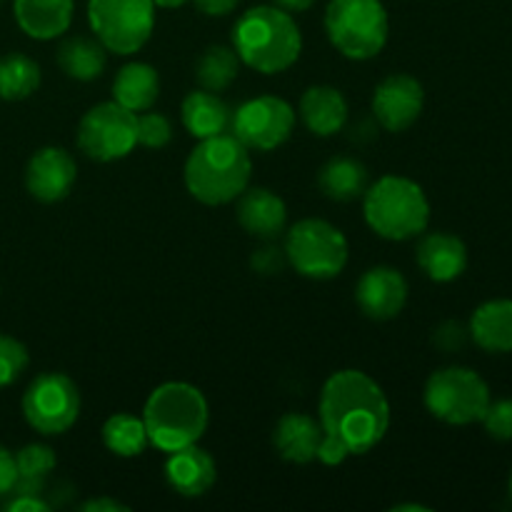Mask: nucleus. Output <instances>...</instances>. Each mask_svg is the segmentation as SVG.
Masks as SVG:
<instances>
[{
	"label": "nucleus",
	"instance_id": "nucleus-1",
	"mask_svg": "<svg viewBox=\"0 0 512 512\" xmlns=\"http://www.w3.org/2000/svg\"><path fill=\"white\" fill-rule=\"evenodd\" d=\"M318 420L325 438L343 445L348 455H365L388 435V395L363 370H338L320 390Z\"/></svg>",
	"mask_w": 512,
	"mask_h": 512
},
{
	"label": "nucleus",
	"instance_id": "nucleus-2",
	"mask_svg": "<svg viewBox=\"0 0 512 512\" xmlns=\"http://www.w3.org/2000/svg\"><path fill=\"white\" fill-rule=\"evenodd\" d=\"M253 175L250 150L233 133L198 140L185 160V188L198 203L228 205L248 190Z\"/></svg>",
	"mask_w": 512,
	"mask_h": 512
},
{
	"label": "nucleus",
	"instance_id": "nucleus-3",
	"mask_svg": "<svg viewBox=\"0 0 512 512\" xmlns=\"http://www.w3.org/2000/svg\"><path fill=\"white\" fill-rule=\"evenodd\" d=\"M233 50L240 63L255 73L278 75L298 63L303 33L288 10L278 5H255L235 23Z\"/></svg>",
	"mask_w": 512,
	"mask_h": 512
},
{
	"label": "nucleus",
	"instance_id": "nucleus-4",
	"mask_svg": "<svg viewBox=\"0 0 512 512\" xmlns=\"http://www.w3.org/2000/svg\"><path fill=\"white\" fill-rule=\"evenodd\" d=\"M148 440L160 453H175L200 443L210 423V408L203 390L183 380L158 385L143 408Z\"/></svg>",
	"mask_w": 512,
	"mask_h": 512
},
{
	"label": "nucleus",
	"instance_id": "nucleus-5",
	"mask_svg": "<svg viewBox=\"0 0 512 512\" xmlns=\"http://www.w3.org/2000/svg\"><path fill=\"white\" fill-rule=\"evenodd\" d=\"M363 215L375 235L393 243L420 238L430 223V200L415 180L383 175L363 193Z\"/></svg>",
	"mask_w": 512,
	"mask_h": 512
},
{
	"label": "nucleus",
	"instance_id": "nucleus-6",
	"mask_svg": "<svg viewBox=\"0 0 512 512\" xmlns=\"http://www.w3.org/2000/svg\"><path fill=\"white\" fill-rule=\"evenodd\" d=\"M323 25L330 45L348 60H373L388 45L390 18L380 0H330Z\"/></svg>",
	"mask_w": 512,
	"mask_h": 512
},
{
	"label": "nucleus",
	"instance_id": "nucleus-7",
	"mask_svg": "<svg viewBox=\"0 0 512 512\" xmlns=\"http://www.w3.org/2000/svg\"><path fill=\"white\" fill-rule=\"evenodd\" d=\"M285 260L308 280H333L345 270L350 245L343 230L320 218L298 220L285 230Z\"/></svg>",
	"mask_w": 512,
	"mask_h": 512
},
{
	"label": "nucleus",
	"instance_id": "nucleus-8",
	"mask_svg": "<svg viewBox=\"0 0 512 512\" xmlns=\"http://www.w3.org/2000/svg\"><path fill=\"white\" fill-rule=\"evenodd\" d=\"M490 388L480 373L463 365L435 370L423 390V403L433 418L448 425L480 423L490 405Z\"/></svg>",
	"mask_w": 512,
	"mask_h": 512
},
{
	"label": "nucleus",
	"instance_id": "nucleus-9",
	"mask_svg": "<svg viewBox=\"0 0 512 512\" xmlns=\"http://www.w3.org/2000/svg\"><path fill=\"white\" fill-rule=\"evenodd\" d=\"M88 23L108 53L133 55L155 28L153 0H88Z\"/></svg>",
	"mask_w": 512,
	"mask_h": 512
},
{
	"label": "nucleus",
	"instance_id": "nucleus-10",
	"mask_svg": "<svg viewBox=\"0 0 512 512\" xmlns=\"http://www.w3.org/2000/svg\"><path fill=\"white\" fill-rule=\"evenodd\" d=\"M23 418L35 433L45 438L63 435L80 418V390L65 373H40L23 393Z\"/></svg>",
	"mask_w": 512,
	"mask_h": 512
},
{
	"label": "nucleus",
	"instance_id": "nucleus-11",
	"mask_svg": "<svg viewBox=\"0 0 512 512\" xmlns=\"http://www.w3.org/2000/svg\"><path fill=\"white\" fill-rule=\"evenodd\" d=\"M80 153L88 155L98 163H113V160L128 158L138 145V115L123 108L115 100L93 105L80 118L78 133Z\"/></svg>",
	"mask_w": 512,
	"mask_h": 512
},
{
	"label": "nucleus",
	"instance_id": "nucleus-12",
	"mask_svg": "<svg viewBox=\"0 0 512 512\" xmlns=\"http://www.w3.org/2000/svg\"><path fill=\"white\" fill-rule=\"evenodd\" d=\"M295 130V110L278 95H258L233 110L230 133L250 150L268 153L288 143Z\"/></svg>",
	"mask_w": 512,
	"mask_h": 512
},
{
	"label": "nucleus",
	"instance_id": "nucleus-13",
	"mask_svg": "<svg viewBox=\"0 0 512 512\" xmlns=\"http://www.w3.org/2000/svg\"><path fill=\"white\" fill-rule=\"evenodd\" d=\"M375 123L388 133H403L413 128L425 108V90L418 78L408 73H393L380 80L373 90Z\"/></svg>",
	"mask_w": 512,
	"mask_h": 512
},
{
	"label": "nucleus",
	"instance_id": "nucleus-14",
	"mask_svg": "<svg viewBox=\"0 0 512 512\" xmlns=\"http://www.w3.org/2000/svg\"><path fill=\"white\" fill-rule=\"evenodd\" d=\"M78 180V163L60 145H45L30 155L25 165V190L38 203L53 205L70 195Z\"/></svg>",
	"mask_w": 512,
	"mask_h": 512
},
{
	"label": "nucleus",
	"instance_id": "nucleus-15",
	"mask_svg": "<svg viewBox=\"0 0 512 512\" xmlns=\"http://www.w3.org/2000/svg\"><path fill=\"white\" fill-rule=\"evenodd\" d=\"M355 303L365 318L378 323L398 318L408 303V280L390 265L368 268L355 285Z\"/></svg>",
	"mask_w": 512,
	"mask_h": 512
},
{
	"label": "nucleus",
	"instance_id": "nucleus-16",
	"mask_svg": "<svg viewBox=\"0 0 512 512\" xmlns=\"http://www.w3.org/2000/svg\"><path fill=\"white\" fill-rule=\"evenodd\" d=\"M165 480H168L170 490L178 493L180 498H203L218 480V465H215L213 455L208 450L195 443L183 450H175V453H168Z\"/></svg>",
	"mask_w": 512,
	"mask_h": 512
},
{
	"label": "nucleus",
	"instance_id": "nucleus-17",
	"mask_svg": "<svg viewBox=\"0 0 512 512\" xmlns=\"http://www.w3.org/2000/svg\"><path fill=\"white\" fill-rule=\"evenodd\" d=\"M415 260L433 283H453L468 268V248L458 235L435 230V233L420 235Z\"/></svg>",
	"mask_w": 512,
	"mask_h": 512
},
{
	"label": "nucleus",
	"instance_id": "nucleus-18",
	"mask_svg": "<svg viewBox=\"0 0 512 512\" xmlns=\"http://www.w3.org/2000/svg\"><path fill=\"white\" fill-rule=\"evenodd\" d=\"M238 223L248 235L258 240H275L285 233L288 208L283 198L268 188H250L238 198Z\"/></svg>",
	"mask_w": 512,
	"mask_h": 512
},
{
	"label": "nucleus",
	"instance_id": "nucleus-19",
	"mask_svg": "<svg viewBox=\"0 0 512 512\" xmlns=\"http://www.w3.org/2000/svg\"><path fill=\"white\" fill-rule=\"evenodd\" d=\"M323 425L308 413H285L275 423L273 445L285 463L308 465L318 460L320 443H323Z\"/></svg>",
	"mask_w": 512,
	"mask_h": 512
},
{
	"label": "nucleus",
	"instance_id": "nucleus-20",
	"mask_svg": "<svg viewBox=\"0 0 512 512\" xmlns=\"http://www.w3.org/2000/svg\"><path fill=\"white\" fill-rule=\"evenodd\" d=\"M73 0H15L13 15L18 28L33 40H55L73 23Z\"/></svg>",
	"mask_w": 512,
	"mask_h": 512
},
{
	"label": "nucleus",
	"instance_id": "nucleus-21",
	"mask_svg": "<svg viewBox=\"0 0 512 512\" xmlns=\"http://www.w3.org/2000/svg\"><path fill=\"white\" fill-rule=\"evenodd\" d=\"M298 113L310 133L318 138H330L345 128L350 108L345 95L333 85H310L300 98Z\"/></svg>",
	"mask_w": 512,
	"mask_h": 512
},
{
	"label": "nucleus",
	"instance_id": "nucleus-22",
	"mask_svg": "<svg viewBox=\"0 0 512 512\" xmlns=\"http://www.w3.org/2000/svg\"><path fill=\"white\" fill-rule=\"evenodd\" d=\"M180 120L195 140H205L230 133L233 110L218 93L200 88L185 95L183 105H180Z\"/></svg>",
	"mask_w": 512,
	"mask_h": 512
},
{
	"label": "nucleus",
	"instance_id": "nucleus-23",
	"mask_svg": "<svg viewBox=\"0 0 512 512\" xmlns=\"http://www.w3.org/2000/svg\"><path fill=\"white\" fill-rule=\"evenodd\" d=\"M468 333L485 353H512V300L498 298L478 305L470 318Z\"/></svg>",
	"mask_w": 512,
	"mask_h": 512
},
{
	"label": "nucleus",
	"instance_id": "nucleus-24",
	"mask_svg": "<svg viewBox=\"0 0 512 512\" xmlns=\"http://www.w3.org/2000/svg\"><path fill=\"white\" fill-rule=\"evenodd\" d=\"M368 185V168L353 155H333L318 173L320 193L335 203H353L363 198Z\"/></svg>",
	"mask_w": 512,
	"mask_h": 512
},
{
	"label": "nucleus",
	"instance_id": "nucleus-25",
	"mask_svg": "<svg viewBox=\"0 0 512 512\" xmlns=\"http://www.w3.org/2000/svg\"><path fill=\"white\" fill-rule=\"evenodd\" d=\"M160 98V75L150 63L123 65L113 80V100L133 113L150 110Z\"/></svg>",
	"mask_w": 512,
	"mask_h": 512
},
{
	"label": "nucleus",
	"instance_id": "nucleus-26",
	"mask_svg": "<svg viewBox=\"0 0 512 512\" xmlns=\"http://www.w3.org/2000/svg\"><path fill=\"white\" fill-rule=\"evenodd\" d=\"M58 65L70 80H80V83H90V80L100 78L108 65V50L103 48L98 38H85V35H75L60 43L58 48Z\"/></svg>",
	"mask_w": 512,
	"mask_h": 512
},
{
	"label": "nucleus",
	"instance_id": "nucleus-27",
	"mask_svg": "<svg viewBox=\"0 0 512 512\" xmlns=\"http://www.w3.org/2000/svg\"><path fill=\"white\" fill-rule=\"evenodd\" d=\"M103 445L118 458H138L150 445L143 418L133 413H113L100 430Z\"/></svg>",
	"mask_w": 512,
	"mask_h": 512
},
{
	"label": "nucleus",
	"instance_id": "nucleus-28",
	"mask_svg": "<svg viewBox=\"0 0 512 512\" xmlns=\"http://www.w3.org/2000/svg\"><path fill=\"white\" fill-rule=\"evenodd\" d=\"M58 465L55 450L43 443H30L15 453V468H18V483L13 493L45 495V480Z\"/></svg>",
	"mask_w": 512,
	"mask_h": 512
},
{
	"label": "nucleus",
	"instance_id": "nucleus-29",
	"mask_svg": "<svg viewBox=\"0 0 512 512\" xmlns=\"http://www.w3.org/2000/svg\"><path fill=\"white\" fill-rule=\"evenodd\" d=\"M240 58L233 48L228 45H210L203 50V55L195 63V78H198L200 88L213 90V93H223L235 78L240 75Z\"/></svg>",
	"mask_w": 512,
	"mask_h": 512
},
{
	"label": "nucleus",
	"instance_id": "nucleus-30",
	"mask_svg": "<svg viewBox=\"0 0 512 512\" xmlns=\"http://www.w3.org/2000/svg\"><path fill=\"white\" fill-rule=\"evenodd\" d=\"M40 65L25 53H8L0 58V98L25 100L40 88Z\"/></svg>",
	"mask_w": 512,
	"mask_h": 512
},
{
	"label": "nucleus",
	"instance_id": "nucleus-31",
	"mask_svg": "<svg viewBox=\"0 0 512 512\" xmlns=\"http://www.w3.org/2000/svg\"><path fill=\"white\" fill-rule=\"evenodd\" d=\"M30 363L28 348L13 335L0 333V388L13 385Z\"/></svg>",
	"mask_w": 512,
	"mask_h": 512
},
{
	"label": "nucleus",
	"instance_id": "nucleus-32",
	"mask_svg": "<svg viewBox=\"0 0 512 512\" xmlns=\"http://www.w3.org/2000/svg\"><path fill=\"white\" fill-rule=\"evenodd\" d=\"M173 140V125L163 113L143 110L138 115V145L150 150H160Z\"/></svg>",
	"mask_w": 512,
	"mask_h": 512
},
{
	"label": "nucleus",
	"instance_id": "nucleus-33",
	"mask_svg": "<svg viewBox=\"0 0 512 512\" xmlns=\"http://www.w3.org/2000/svg\"><path fill=\"white\" fill-rule=\"evenodd\" d=\"M480 423L485 425V433L495 440H503L508 443L512 440V400L503 398V400H490L488 410H485L483 420Z\"/></svg>",
	"mask_w": 512,
	"mask_h": 512
},
{
	"label": "nucleus",
	"instance_id": "nucleus-34",
	"mask_svg": "<svg viewBox=\"0 0 512 512\" xmlns=\"http://www.w3.org/2000/svg\"><path fill=\"white\" fill-rule=\"evenodd\" d=\"M285 265H288V260H285L283 248L273 245L270 240L268 245L255 250L253 258H250V268H253L258 275H278Z\"/></svg>",
	"mask_w": 512,
	"mask_h": 512
},
{
	"label": "nucleus",
	"instance_id": "nucleus-35",
	"mask_svg": "<svg viewBox=\"0 0 512 512\" xmlns=\"http://www.w3.org/2000/svg\"><path fill=\"white\" fill-rule=\"evenodd\" d=\"M465 338H468V330H465L460 323H455V320H448V323L438 325L433 333V343L438 345L440 350H445V353H453V350L463 348Z\"/></svg>",
	"mask_w": 512,
	"mask_h": 512
},
{
	"label": "nucleus",
	"instance_id": "nucleus-36",
	"mask_svg": "<svg viewBox=\"0 0 512 512\" xmlns=\"http://www.w3.org/2000/svg\"><path fill=\"white\" fill-rule=\"evenodd\" d=\"M5 512H48L50 503L43 495L33 493H10L3 498Z\"/></svg>",
	"mask_w": 512,
	"mask_h": 512
},
{
	"label": "nucleus",
	"instance_id": "nucleus-37",
	"mask_svg": "<svg viewBox=\"0 0 512 512\" xmlns=\"http://www.w3.org/2000/svg\"><path fill=\"white\" fill-rule=\"evenodd\" d=\"M18 483V468H15V453L0 445V500L13 493Z\"/></svg>",
	"mask_w": 512,
	"mask_h": 512
},
{
	"label": "nucleus",
	"instance_id": "nucleus-38",
	"mask_svg": "<svg viewBox=\"0 0 512 512\" xmlns=\"http://www.w3.org/2000/svg\"><path fill=\"white\" fill-rule=\"evenodd\" d=\"M240 0H193L195 8L200 10L208 18H223V15H230L235 8H238Z\"/></svg>",
	"mask_w": 512,
	"mask_h": 512
},
{
	"label": "nucleus",
	"instance_id": "nucleus-39",
	"mask_svg": "<svg viewBox=\"0 0 512 512\" xmlns=\"http://www.w3.org/2000/svg\"><path fill=\"white\" fill-rule=\"evenodd\" d=\"M80 512H128L130 508L115 498H93L78 505Z\"/></svg>",
	"mask_w": 512,
	"mask_h": 512
},
{
	"label": "nucleus",
	"instance_id": "nucleus-40",
	"mask_svg": "<svg viewBox=\"0 0 512 512\" xmlns=\"http://www.w3.org/2000/svg\"><path fill=\"white\" fill-rule=\"evenodd\" d=\"M275 5L288 10V13H305V10L313 8L315 0H275Z\"/></svg>",
	"mask_w": 512,
	"mask_h": 512
},
{
	"label": "nucleus",
	"instance_id": "nucleus-41",
	"mask_svg": "<svg viewBox=\"0 0 512 512\" xmlns=\"http://www.w3.org/2000/svg\"><path fill=\"white\" fill-rule=\"evenodd\" d=\"M153 3L158 5V8L173 10V8H180V5H185V3H188V0H153Z\"/></svg>",
	"mask_w": 512,
	"mask_h": 512
},
{
	"label": "nucleus",
	"instance_id": "nucleus-42",
	"mask_svg": "<svg viewBox=\"0 0 512 512\" xmlns=\"http://www.w3.org/2000/svg\"><path fill=\"white\" fill-rule=\"evenodd\" d=\"M403 510H415V512H428L430 508H425V505H413V503H408V505H395V508H393V512H403Z\"/></svg>",
	"mask_w": 512,
	"mask_h": 512
},
{
	"label": "nucleus",
	"instance_id": "nucleus-43",
	"mask_svg": "<svg viewBox=\"0 0 512 512\" xmlns=\"http://www.w3.org/2000/svg\"><path fill=\"white\" fill-rule=\"evenodd\" d=\"M508 493H510V500H512V475H510V485H508Z\"/></svg>",
	"mask_w": 512,
	"mask_h": 512
},
{
	"label": "nucleus",
	"instance_id": "nucleus-44",
	"mask_svg": "<svg viewBox=\"0 0 512 512\" xmlns=\"http://www.w3.org/2000/svg\"><path fill=\"white\" fill-rule=\"evenodd\" d=\"M0 3H3V0H0Z\"/></svg>",
	"mask_w": 512,
	"mask_h": 512
}]
</instances>
